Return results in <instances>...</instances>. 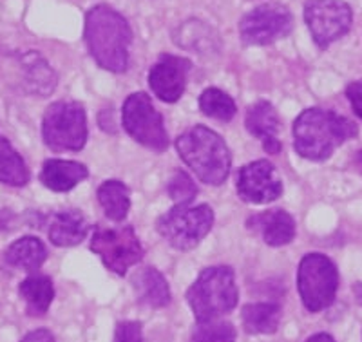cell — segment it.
Masks as SVG:
<instances>
[{"instance_id":"obj_1","label":"cell","mask_w":362,"mask_h":342,"mask_svg":"<svg viewBox=\"0 0 362 342\" xmlns=\"http://www.w3.org/2000/svg\"><path fill=\"white\" fill-rule=\"evenodd\" d=\"M86 44L102 69L125 73L132 46V29L124 15L107 4L90 8L86 15Z\"/></svg>"},{"instance_id":"obj_2","label":"cell","mask_w":362,"mask_h":342,"mask_svg":"<svg viewBox=\"0 0 362 342\" xmlns=\"http://www.w3.org/2000/svg\"><path fill=\"white\" fill-rule=\"evenodd\" d=\"M357 125L337 112L306 109L293 122V148L305 160H328L335 148L357 136Z\"/></svg>"},{"instance_id":"obj_3","label":"cell","mask_w":362,"mask_h":342,"mask_svg":"<svg viewBox=\"0 0 362 342\" xmlns=\"http://www.w3.org/2000/svg\"><path fill=\"white\" fill-rule=\"evenodd\" d=\"M180 158L206 185L219 187L230 174L232 156L225 140L205 125H194L176 138Z\"/></svg>"},{"instance_id":"obj_4","label":"cell","mask_w":362,"mask_h":342,"mask_svg":"<svg viewBox=\"0 0 362 342\" xmlns=\"http://www.w3.org/2000/svg\"><path fill=\"white\" fill-rule=\"evenodd\" d=\"M239 292L230 266H209L194 281L187 301L198 322L218 321L238 306Z\"/></svg>"},{"instance_id":"obj_5","label":"cell","mask_w":362,"mask_h":342,"mask_svg":"<svg viewBox=\"0 0 362 342\" xmlns=\"http://www.w3.org/2000/svg\"><path fill=\"white\" fill-rule=\"evenodd\" d=\"M44 143L54 153H78L87 141V116L80 102H54L42 120Z\"/></svg>"},{"instance_id":"obj_6","label":"cell","mask_w":362,"mask_h":342,"mask_svg":"<svg viewBox=\"0 0 362 342\" xmlns=\"http://www.w3.org/2000/svg\"><path fill=\"white\" fill-rule=\"evenodd\" d=\"M214 227V211L206 203L202 205H174L160 216L156 228L173 248L181 252L192 250L205 240Z\"/></svg>"},{"instance_id":"obj_7","label":"cell","mask_w":362,"mask_h":342,"mask_svg":"<svg viewBox=\"0 0 362 342\" xmlns=\"http://www.w3.org/2000/svg\"><path fill=\"white\" fill-rule=\"evenodd\" d=\"M339 288V272L325 254H306L297 270V290L310 314H319L334 305Z\"/></svg>"},{"instance_id":"obj_8","label":"cell","mask_w":362,"mask_h":342,"mask_svg":"<svg viewBox=\"0 0 362 342\" xmlns=\"http://www.w3.org/2000/svg\"><path fill=\"white\" fill-rule=\"evenodd\" d=\"M90 250L102 259L103 266L116 276H125L127 270L140 263L145 250L132 225L102 227L96 225L90 235Z\"/></svg>"},{"instance_id":"obj_9","label":"cell","mask_w":362,"mask_h":342,"mask_svg":"<svg viewBox=\"0 0 362 342\" xmlns=\"http://www.w3.org/2000/svg\"><path fill=\"white\" fill-rule=\"evenodd\" d=\"M122 124L129 136L148 151L165 153L169 147V134L163 116L154 107L151 96L145 93H132L122 109Z\"/></svg>"},{"instance_id":"obj_10","label":"cell","mask_w":362,"mask_h":342,"mask_svg":"<svg viewBox=\"0 0 362 342\" xmlns=\"http://www.w3.org/2000/svg\"><path fill=\"white\" fill-rule=\"evenodd\" d=\"M354 13L344 0H306L305 22L313 42L321 49L344 37L351 28Z\"/></svg>"},{"instance_id":"obj_11","label":"cell","mask_w":362,"mask_h":342,"mask_svg":"<svg viewBox=\"0 0 362 342\" xmlns=\"http://www.w3.org/2000/svg\"><path fill=\"white\" fill-rule=\"evenodd\" d=\"M293 28L290 9L277 2L252 9L239 22V35L247 46H268L279 38L288 37Z\"/></svg>"},{"instance_id":"obj_12","label":"cell","mask_w":362,"mask_h":342,"mask_svg":"<svg viewBox=\"0 0 362 342\" xmlns=\"http://www.w3.org/2000/svg\"><path fill=\"white\" fill-rule=\"evenodd\" d=\"M238 194L245 203L264 205L283 194V179L268 160L252 161L238 172Z\"/></svg>"},{"instance_id":"obj_13","label":"cell","mask_w":362,"mask_h":342,"mask_svg":"<svg viewBox=\"0 0 362 342\" xmlns=\"http://www.w3.org/2000/svg\"><path fill=\"white\" fill-rule=\"evenodd\" d=\"M192 62L185 57L163 53L148 71V87L165 103H174L185 93Z\"/></svg>"},{"instance_id":"obj_14","label":"cell","mask_w":362,"mask_h":342,"mask_svg":"<svg viewBox=\"0 0 362 342\" xmlns=\"http://www.w3.org/2000/svg\"><path fill=\"white\" fill-rule=\"evenodd\" d=\"M247 227L248 230L259 234L268 247L290 244L297 232L296 219L283 208H272V211L250 216Z\"/></svg>"},{"instance_id":"obj_15","label":"cell","mask_w":362,"mask_h":342,"mask_svg":"<svg viewBox=\"0 0 362 342\" xmlns=\"http://www.w3.org/2000/svg\"><path fill=\"white\" fill-rule=\"evenodd\" d=\"M47 237L54 247H76L87 237L90 225L80 211H58L44 219Z\"/></svg>"},{"instance_id":"obj_16","label":"cell","mask_w":362,"mask_h":342,"mask_svg":"<svg viewBox=\"0 0 362 342\" xmlns=\"http://www.w3.org/2000/svg\"><path fill=\"white\" fill-rule=\"evenodd\" d=\"M89 176V170L83 163L73 160H45L40 170V182L45 189L53 192H69Z\"/></svg>"},{"instance_id":"obj_17","label":"cell","mask_w":362,"mask_h":342,"mask_svg":"<svg viewBox=\"0 0 362 342\" xmlns=\"http://www.w3.org/2000/svg\"><path fill=\"white\" fill-rule=\"evenodd\" d=\"M131 283L138 302L148 306V308H165L173 299L167 279L160 270L153 269V266H144V269L136 270Z\"/></svg>"},{"instance_id":"obj_18","label":"cell","mask_w":362,"mask_h":342,"mask_svg":"<svg viewBox=\"0 0 362 342\" xmlns=\"http://www.w3.org/2000/svg\"><path fill=\"white\" fill-rule=\"evenodd\" d=\"M21 62L28 91L38 98H47L54 91L58 82L57 73L51 69L47 60L38 51H28L21 58Z\"/></svg>"},{"instance_id":"obj_19","label":"cell","mask_w":362,"mask_h":342,"mask_svg":"<svg viewBox=\"0 0 362 342\" xmlns=\"http://www.w3.org/2000/svg\"><path fill=\"white\" fill-rule=\"evenodd\" d=\"M4 259L13 269L22 272H37L47 259V248L38 237L24 235L9 244L8 250L4 252Z\"/></svg>"},{"instance_id":"obj_20","label":"cell","mask_w":362,"mask_h":342,"mask_svg":"<svg viewBox=\"0 0 362 342\" xmlns=\"http://www.w3.org/2000/svg\"><path fill=\"white\" fill-rule=\"evenodd\" d=\"M283 317L279 302H250L241 309V321L247 334L270 335L276 334Z\"/></svg>"},{"instance_id":"obj_21","label":"cell","mask_w":362,"mask_h":342,"mask_svg":"<svg viewBox=\"0 0 362 342\" xmlns=\"http://www.w3.org/2000/svg\"><path fill=\"white\" fill-rule=\"evenodd\" d=\"M174 44L181 49L209 54L218 49V35L202 20L190 18L183 22L173 33Z\"/></svg>"},{"instance_id":"obj_22","label":"cell","mask_w":362,"mask_h":342,"mask_svg":"<svg viewBox=\"0 0 362 342\" xmlns=\"http://www.w3.org/2000/svg\"><path fill=\"white\" fill-rule=\"evenodd\" d=\"M18 293L25 302V312L31 317H42L47 314L54 299L53 281L47 276H29L18 286Z\"/></svg>"},{"instance_id":"obj_23","label":"cell","mask_w":362,"mask_h":342,"mask_svg":"<svg viewBox=\"0 0 362 342\" xmlns=\"http://www.w3.org/2000/svg\"><path fill=\"white\" fill-rule=\"evenodd\" d=\"M96 198L111 221L119 223L127 218L129 208H131V190L125 183L118 179L103 182L96 190Z\"/></svg>"},{"instance_id":"obj_24","label":"cell","mask_w":362,"mask_h":342,"mask_svg":"<svg viewBox=\"0 0 362 342\" xmlns=\"http://www.w3.org/2000/svg\"><path fill=\"white\" fill-rule=\"evenodd\" d=\"M245 125L252 136L259 138V140L277 138V132L281 131L279 114H277L276 107L267 100H259L247 109Z\"/></svg>"},{"instance_id":"obj_25","label":"cell","mask_w":362,"mask_h":342,"mask_svg":"<svg viewBox=\"0 0 362 342\" xmlns=\"http://www.w3.org/2000/svg\"><path fill=\"white\" fill-rule=\"evenodd\" d=\"M29 182V169L21 154L4 136H0V183L24 187Z\"/></svg>"},{"instance_id":"obj_26","label":"cell","mask_w":362,"mask_h":342,"mask_svg":"<svg viewBox=\"0 0 362 342\" xmlns=\"http://www.w3.org/2000/svg\"><path fill=\"white\" fill-rule=\"evenodd\" d=\"M199 109L205 116L214 118L219 122H230L238 112L235 102L232 96L226 95L225 91L218 87H209L199 96Z\"/></svg>"},{"instance_id":"obj_27","label":"cell","mask_w":362,"mask_h":342,"mask_svg":"<svg viewBox=\"0 0 362 342\" xmlns=\"http://www.w3.org/2000/svg\"><path fill=\"white\" fill-rule=\"evenodd\" d=\"M192 342H235V328L228 321L198 322L192 331Z\"/></svg>"},{"instance_id":"obj_28","label":"cell","mask_w":362,"mask_h":342,"mask_svg":"<svg viewBox=\"0 0 362 342\" xmlns=\"http://www.w3.org/2000/svg\"><path fill=\"white\" fill-rule=\"evenodd\" d=\"M167 192L176 205H190L198 196V187L185 170H176L167 183Z\"/></svg>"},{"instance_id":"obj_29","label":"cell","mask_w":362,"mask_h":342,"mask_svg":"<svg viewBox=\"0 0 362 342\" xmlns=\"http://www.w3.org/2000/svg\"><path fill=\"white\" fill-rule=\"evenodd\" d=\"M115 342H145L140 322L124 321L116 326Z\"/></svg>"},{"instance_id":"obj_30","label":"cell","mask_w":362,"mask_h":342,"mask_svg":"<svg viewBox=\"0 0 362 342\" xmlns=\"http://www.w3.org/2000/svg\"><path fill=\"white\" fill-rule=\"evenodd\" d=\"M346 96L350 100L351 109H354L355 114L362 120V80L350 83L348 89H346Z\"/></svg>"},{"instance_id":"obj_31","label":"cell","mask_w":362,"mask_h":342,"mask_svg":"<svg viewBox=\"0 0 362 342\" xmlns=\"http://www.w3.org/2000/svg\"><path fill=\"white\" fill-rule=\"evenodd\" d=\"M21 342H57V341H54L53 334H51L49 330H44V328H40V330L29 331V334L25 335Z\"/></svg>"},{"instance_id":"obj_32","label":"cell","mask_w":362,"mask_h":342,"mask_svg":"<svg viewBox=\"0 0 362 342\" xmlns=\"http://www.w3.org/2000/svg\"><path fill=\"white\" fill-rule=\"evenodd\" d=\"M263 148H264V153L268 154H279L281 141L277 140V138H268V140H263Z\"/></svg>"},{"instance_id":"obj_33","label":"cell","mask_w":362,"mask_h":342,"mask_svg":"<svg viewBox=\"0 0 362 342\" xmlns=\"http://www.w3.org/2000/svg\"><path fill=\"white\" fill-rule=\"evenodd\" d=\"M306 342H335V341H334V337L328 334H315V335H312V337H310Z\"/></svg>"},{"instance_id":"obj_34","label":"cell","mask_w":362,"mask_h":342,"mask_svg":"<svg viewBox=\"0 0 362 342\" xmlns=\"http://www.w3.org/2000/svg\"><path fill=\"white\" fill-rule=\"evenodd\" d=\"M354 292L357 293V297H358V301L362 302V283H358L357 286H354Z\"/></svg>"},{"instance_id":"obj_35","label":"cell","mask_w":362,"mask_h":342,"mask_svg":"<svg viewBox=\"0 0 362 342\" xmlns=\"http://www.w3.org/2000/svg\"><path fill=\"white\" fill-rule=\"evenodd\" d=\"M357 160H358V163H361V165H362V151H361V153H358Z\"/></svg>"}]
</instances>
